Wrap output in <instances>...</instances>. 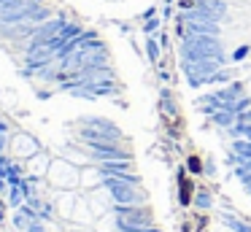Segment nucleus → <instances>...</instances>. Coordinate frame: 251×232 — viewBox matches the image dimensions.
Segmentation results:
<instances>
[{
  "mask_svg": "<svg viewBox=\"0 0 251 232\" xmlns=\"http://www.w3.org/2000/svg\"><path fill=\"white\" fill-rule=\"evenodd\" d=\"M227 224L232 227L235 232H251V227H246L243 221H235V219H227Z\"/></svg>",
  "mask_w": 251,
  "mask_h": 232,
  "instance_id": "obj_1",
  "label": "nucleus"
}]
</instances>
